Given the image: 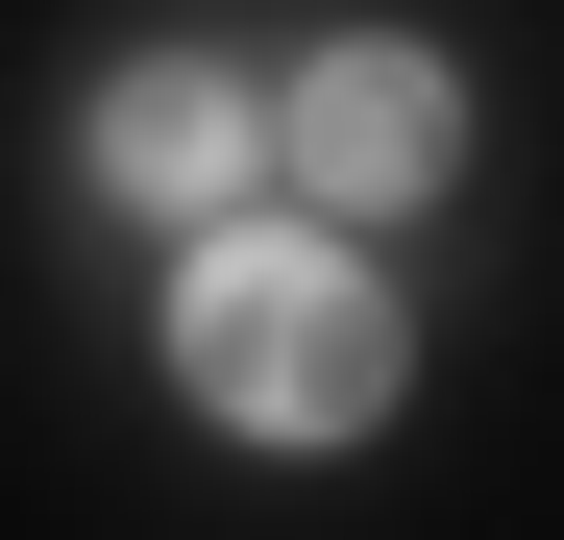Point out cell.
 <instances>
[{"instance_id": "6da1fadb", "label": "cell", "mask_w": 564, "mask_h": 540, "mask_svg": "<svg viewBox=\"0 0 564 540\" xmlns=\"http://www.w3.org/2000/svg\"><path fill=\"white\" fill-rule=\"evenodd\" d=\"M172 369L246 442H368L393 418V295H368V246H319V222H221L172 270Z\"/></svg>"}, {"instance_id": "7a4b0ae2", "label": "cell", "mask_w": 564, "mask_h": 540, "mask_svg": "<svg viewBox=\"0 0 564 540\" xmlns=\"http://www.w3.org/2000/svg\"><path fill=\"white\" fill-rule=\"evenodd\" d=\"M270 123H295V172H319L344 222H393V197H442V148H466V74L368 25V50H319V74H295Z\"/></svg>"}, {"instance_id": "3957f363", "label": "cell", "mask_w": 564, "mask_h": 540, "mask_svg": "<svg viewBox=\"0 0 564 540\" xmlns=\"http://www.w3.org/2000/svg\"><path fill=\"white\" fill-rule=\"evenodd\" d=\"M246 148H270V99H246L221 50H123L99 74V172H123V197H221Z\"/></svg>"}]
</instances>
